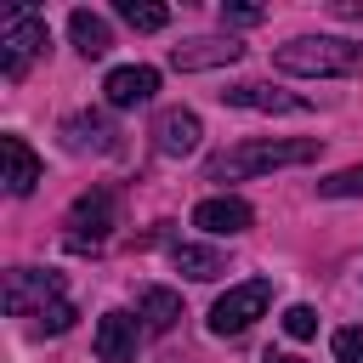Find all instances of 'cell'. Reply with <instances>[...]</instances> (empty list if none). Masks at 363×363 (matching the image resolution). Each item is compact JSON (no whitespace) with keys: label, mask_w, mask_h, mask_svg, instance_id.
<instances>
[{"label":"cell","mask_w":363,"mask_h":363,"mask_svg":"<svg viewBox=\"0 0 363 363\" xmlns=\"http://www.w3.org/2000/svg\"><path fill=\"white\" fill-rule=\"evenodd\" d=\"M136 318H142V329L147 335H164V329H176V318H182V301H176V289H142V301H136Z\"/></svg>","instance_id":"obj_15"},{"label":"cell","mask_w":363,"mask_h":363,"mask_svg":"<svg viewBox=\"0 0 363 363\" xmlns=\"http://www.w3.org/2000/svg\"><path fill=\"white\" fill-rule=\"evenodd\" d=\"M96 357L102 363H136V318L130 312H102L96 318Z\"/></svg>","instance_id":"obj_10"},{"label":"cell","mask_w":363,"mask_h":363,"mask_svg":"<svg viewBox=\"0 0 363 363\" xmlns=\"http://www.w3.org/2000/svg\"><path fill=\"white\" fill-rule=\"evenodd\" d=\"M250 221H255V210H250L244 199H233V193L193 204V227H204V233H216V238H238V233H250Z\"/></svg>","instance_id":"obj_8"},{"label":"cell","mask_w":363,"mask_h":363,"mask_svg":"<svg viewBox=\"0 0 363 363\" xmlns=\"http://www.w3.org/2000/svg\"><path fill=\"white\" fill-rule=\"evenodd\" d=\"M267 11L261 6H221V23H238V28H250V23H261Z\"/></svg>","instance_id":"obj_22"},{"label":"cell","mask_w":363,"mask_h":363,"mask_svg":"<svg viewBox=\"0 0 363 363\" xmlns=\"http://www.w3.org/2000/svg\"><path fill=\"white\" fill-rule=\"evenodd\" d=\"M318 159V136H255L238 142L227 153L210 159V182H244V176H267L284 164H312Z\"/></svg>","instance_id":"obj_1"},{"label":"cell","mask_w":363,"mask_h":363,"mask_svg":"<svg viewBox=\"0 0 363 363\" xmlns=\"http://www.w3.org/2000/svg\"><path fill=\"white\" fill-rule=\"evenodd\" d=\"M267 301H272V284L267 278H250V284H233L216 306H210V329L216 335H244L261 312H267Z\"/></svg>","instance_id":"obj_6"},{"label":"cell","mask_w":363,"mask_h":363,"mask_svg":"<svg viewBox=\"0 0 363 363\" xmlns=\"http://www.w3.org/2000/svg\"><path fill=\"white\" fill-rule=\"evenodd\" d=\"M119 17L136 28V34H159L170 23V6H147V0H119Z\"/></svg>","instance_id":"obj_18"},{"label":"cell","mask_w":363,"mask_h":363,"mask_svg":"<svg viewBox=\"0 0 363 363\" xmlns=\"http://www.w3.org/2000/svg\"><path fill=\"white\" fill-rule=\"evenodd\" d=\"M51 45V28L34 6H6L0 11V74L6 79H23L28 62Z\"/></svg>","instance_id":"obj_4"},{"label":"cell","mask_w":363,"mask_h":363,"mask_svg":"<svg viewBox=\"0 0 363 363\" xmlns=\"http://www.w3.org/2000/svg\"><path fill=\"white\" fill-rule=\"evenodd\" d=\"M267 363H301V357H267Z\"/></svg>","instance_id":"obj_23"},{"label":"cell","mask_w":363,"mask_h":363,"mask_svg":"<svg viewBox=\"0 0 363 363\" xmlns=\"http://www.w3.org/2000/svg\"><path fill=\"white\" fill-rule=\"evenodd\" d=\"M244 57V45L227 34V40H187V45H176L170 51V62L182 68V74H199V68H221V62H238Z\"/></svg>","instance_id":"obj_11"},{"label":"cell","mask_w":363,"mask_h":363,"mask_svg":"<svg viewBox=\"0 0 363 363\" xmlns=\"http://www.w3.org/2000/svg\"><path fill=\"white\" fill-rule=\"evenodd\" d=\"M68 34H74V51H79L85 62L108 57V45H113V34H108V23H102L96 11H74V17H68Z\"/></svg>","instance_id":"obj_16"},{"label":"cell","mask_w":363,"mask_h":363,"mask_svg":"<svg viewBox=\"0 0 363 363\" xmlns=\"http://www.w3.org/2000/svg\"><path fill=\"white\" fill-rule=\"evenodd\" d=\"M284 335H289V340H312V335H318V312H312V306H289V312H284Z\"/></svg>","instance_id":"obj_21"},{"label":"cell","mask_w":363,"mask_h":363,"mask_svg":"<svg viewBox=\"0 0 363 363\" xmlns=\"http://www.w3.org/2000/svg\"><path fill=\"white\" fill-rule=\"evenodd\" d=\"M318 193H329V199H363V164H352V170H335L329 182H318Z\"/></svg>","instance_id":"obj_19"},{"label":"cell","mask_w":363,"mask_h":363,"mask_svg":"<svg viewBox=\"0 0 363 363\" xmlns=\"http://www.w3.org/2000/svg\"><path fill=\"white\" fill-rule=\"evenodd\" d=\"M102 91H108V108H142V102H153V91H159V68H147V62L113 68V74L102 79Z\"/></svg>","instance_id":"obj_9"},{"label":"cell","mask_w":363,"mask_h":363,"mask_svg":"<svg viewBox=\"0 0 363 363\" xmlns=\"http://www.w3.org/2000/svg\"><path fill=\"white\" fill-rule=\"evenodd\" d=\"M113 221H119V193L113 187H91L68 210V244L74 250H91V244H102L113 233Z\"/></svg>","instance_id":"obj_5"},{"label":"cell","mask_w":363,"mask_h":363,"mask_svg":"<svg viewBox=\"0 0 363 363\" xmlns=\"http://www.w3.org/2000/svg\"><path fill=\"white\" fill-rule=\"evenodd\" d=\"M199 136H204V125H199V113H187V108H164V113L153 119V147H159L164 159H187V153L199 147Z\"/></svg>","instance_id":"obj_7"},{"label":"cell","mask_w":363,"mask_h":363,"mask_svg":"<svg viewBox=\"0 0 363 363\" xmlns=\"http://www.w3.org/2000/svg\"><path fill=\"white\" fill-rule=\"evenodd\" d=\"M6 312H11V318H34L40 335H62V329H74V306H68L57 272L17 267V272L6 278Z\"/></svg>","instance_id":"obj_2"},{"label":"cell","mask_w":363,"mask_h":363,"mask_svg":"<svg viewBox=\"0 0 363 363\" xmlns=\"http://www.w3.org/2000/svg\"><path fill=\"white\" fill-rule=\"evenodd\" d=\"M0 153H6V187H11V193H34V182H40L34 147H28L23 136H0Z\"/></svg>","instance_id":"obj_14"},{"label":"cell","mask_w":363,"mask_h":363,"mask_svg":"<svg viewBox=\"0 0 363 363\" xmlns=\"http://www.w3.org/2000/svg\"><path fill=\"white\" fill-rule=\"evenodd\" d=\"M335 363H363V329L357 323H346V329H335Z\"/></svg>","instance_id":"obj_20"},{"label":"cell","mask_w":363,"mask_h":363,"mask_svg":"<svg viewBox=\"0 0 363 363\" xmlns=\"http://www.w3.org/2000/svg\"><path fill=\"white\" fill-rule=\"evenodd\" d=\"M221 102L227 108H255V113H306L301 96L272 91V85H233V91H221Z\"/></svg>","instance_id":"obj_12"},{"label":"cell","mask_w":363,"mask_h":363,"mask_svg":"<svg viewBox=\"0 0 363 363\" xmlns=\"http://www.w3.org/2000/svg\"><path fill=\"white\" fill-rule=\"evenodd\" d=\"M272 62H278L284 74L340 79V74H357V68H363V45H352V40H340V34H301V40L278 45Z\"/></svg>","instance_id":"obj_3"},{"label":"cell","mask_w":363,"mask_h":363,"mask_svg":"<svg viewBox=\"0 0 363 363\" xmlns=\"http://www.w3.org/2000/svg\"><path fill=\"white\" fill-rule=\"evenodd\" d=\"M170 261H176V272H187V278H199V284L221 272V255H216V250H204V244H176V250H170Z\"/></svg>","instance_id":"obj_17"},{"label":"cell","mask_w":363,"mask_h":363,"mask_svg":"<svg viewBox=\"0 0 363 363\" xmlns=\"http://www.w3.org/2000/svg\"><path fill=\"white\" fill-rule=\"evenodd\" d=\"M62 142L74 153H108L113 147V130H108L102 113H74V119H62Z\"/></svg>","instance_id":"obj_13"}]
</instances>
